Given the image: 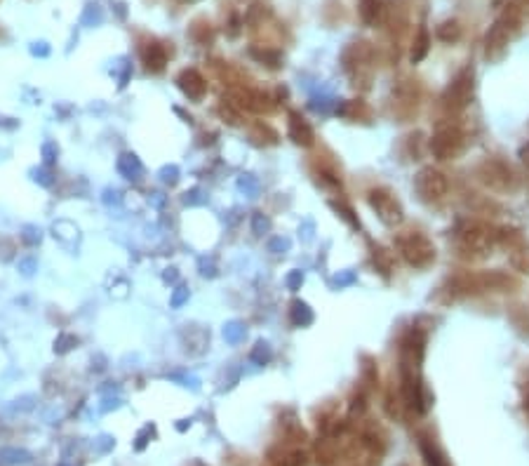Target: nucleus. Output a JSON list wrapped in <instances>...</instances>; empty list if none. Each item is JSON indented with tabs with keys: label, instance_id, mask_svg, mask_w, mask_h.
<instances>
[{
	"label": "nucleus",
	"instance_id": "22",
	"mask_svg": "<svg viewBox=\"0 0 529 466\" xmlns=\"http://www.w3.org/2000/svg\"><path fill=\"white\" fill-rule=\"evenodd\" d=\"M332 208L334 210H337V212L341 215V217H344V219L348 222V224H351V226L353 228H360V222H358V217H356V212H353V208H351V205H348V203H344V201H334L332 203Z\"/></svg>",
	"mask_w": 529,
	"mask_h": 466
},
{
	"label": "nucleus",
	"instance_id": "4",
	"mask_svg": "<svg viewBox=\"0 0 529 466\" xmlns=\"http://www.w3.org/2000/svg\"><path fill=\"white\" fill-rule=\"evenodd\" d=\"M367 203H370V208L374 210L377 217L386 224V226H397V224L404 219L400 201H397L393 191L386 189V186L372 189L370 194H367Z\"/></svg>",
	"mask_w": 529,
	"mask_h": 466
},
{
	"label": "nucleus",
	"instance_id": "1",
	"mask_svg": "<svg viewBox=\"0 0 529 466\" xmlns=\"http://www.w3.org/2000/svg\"><path fill=\"white\" fill-rule=\"evenodd\" d=\"M395 250L397 254L414 269H428V266L435 264V257H438V250H435L433 240L428 238L426 233L421 231H400L395 235Z\"/></svg>",
	"mask_w": 529,
	"mask_h": 466
},
{
	"label": "nucleus",
	"instance_id": "18",
	"mask_svg": "<svg viewBox=\"0 0 529 466\" xmlns=\"http://www.w3.org/2000/svg\"><path fill=\"white\" fill-rule=\"evenodd\" d=\"M292 323H294V325H301V327L313 323V313H310V309L303 302L292 304Z\"/></svg>",
	"mask_w": 529,
	"mask_h": 466
},
{
	"label": "nucleus",
	"instance_id": "2",
	"mask_svg": "<svg viewBox=\"0 0 529 466\" xmlns=\"http://www.w3.org/2000/svg\"><path fill=\"white\" fill-rule=\"evenodd\" d=\"M459 238V247L468 254H487L491 247L496 245V228H491L489 224L484 222H466L457 233Z\"/></svg>",
	"mask_w": 529,
	"mask_h": 466
},
{
	"label": "nucleus",
	"instance_id": "13",
	"mask_svg": "<svg viewBox=\"0 0 529 466\" xmlns=\"http://www.w3.org/2000/svg\"><path fill=\"white\" fill-rule=\"evenodd\" d=\"M144 64L148 71H163L165 64H167V52L163 45H158V42H151L146 49H144Z\"/></svg>",
	"mask_w": 529,
	"mask_h": 466
},
{
	"label": "nucleus",
	"instance_id": "3",
	"mask_svg": "<svg viewBox=\"0 0 529 466\" xmlns=\"http://www.w3.org/2000/svg\"><path fill=\"white\" fill-rule=\"evenodd\" d=\"M466 148V134L461 132L459 125H440L431 137V153L438 160H454L457 155H461Z\"/></svg>",
	"mask_w": 529,
	"mask_h": 466
},
{
	"label": "nucleus",
	"instance_id": "25",
	"mask_svg": "<svg viewBox=\"0 0 529 466\" xmlns=\"http://www.w3.org/2000/svg\"><path fill=\"white\" fill-rule=\"evenodd\" d=\"M42 158H45L47 165L54 163V158H57V146H54L52 141H47V144L42 146Z\"/></svg>",
	"mask_w": 529,
	"mask_h": 466
},
{
	"label": "nucleus",
	"instance_id": "17",
	"mask_svg": "<svg viewBox=\"0 0 529 466\" xmlns=\"http://www.w3.org/2000/svg\"><path fill=\"white\" fill-rule=\"evenodd\" d=\"M428 45H431V36H428L426 29H421L419 36H416V40H414V47H412V61L414 64L416 61H421L428 54Z\"/></svg>",
	"mask_w": 529,
	"mask_h": 466
},
{
	"label": "nucleus",
	"instance_id": "20",
	"mask_svg": "<svg viewBox=\"0 0 529 466\" xmlns=\"http://www.w3.org/2000/svg\"><path fill=\"white\" fill-rule=\"evenodd\" d=\"M510 320H513L515 330H518L520 334H527L529 337V313L522 306H515L513 311H510Z\"/></svg>",
	"mask_w": 529,
	"mask_h": 466
},
{
	"label": "nucleus",
	"instance_id": "16",
	"mask_svg": "<svg viewBox=\"0 0 529 466\" xmlns=\"http://www.w3.org/2000/svg\"><path fill=\"white\" fill-rule=\"evenodd\" d=\"M510 264H513L515 271L529 273V245H518L515 250H510Z\"/></svg>",
	"mask_w": 529,
	"mask_h": 466
},
{
	"label": "nucleus",
	"instance_id": "6",
	"mask_svg": "<svg viewBox=\"0 0 529 466\" xmlns=\"http://www.w3.org/2000/svg\"><path fill=\"white\" fill-rule=\"evenodd\" d=\"M471 99H473V71L471 68H464V71H459L457 78L445 88L440 102H443V107L447 111L457 114V111H464L466 107H468Z\"/></svg>",
	"mask_w": 529,
	"mask_h": 466
},
{
	"label": "nucleus",
	"instance_id": "9",
	"mask_svg": "<svg viewBox=\"0 0 529 466\" xmlns=\"http://www.w3.org/2000/svg\"><path fill=\"white\" fill-rule=\"evenodd\" d=\"M290 121H287V134L290 139L294 141L297 146H313L315 144V132L313 127H310V123L303 118L301 114H297V111H290Z\"/></svg>",
	"mask_w": 529,
	"mask_h": 466
},
{
	"label": "nucleus",
	"instance_id": "31",
	"mask_svg": "<svg viewBox=\"0 0 529 466\" xmlns=\"http://www.w3.org/2000/svg\"><path fill=\"white\" fill-rule=\"evenodd\" d=\"M520 158L525 160V163L529 165V144H527V146H525V148H522V151H520Z\"/></svg>",
	"mask_w": 529,
	"mask_h": 466
},
{
	"label": "nucleus",
	"instance_id": "30",
	"mask_svg": "<svg viewBox=\"0 0 529 466\" xmlns=\"http://www.w3.org/2000/svg\"><path fill=\"white\" fill-rule=\"evenodd\" d=\"M261 226H264V228H269V222H266L264 219V217H261V215H257V217H254V231H261Z\"/></svg>",
	"mask_w": 529,
	"mask_h": 466
},
{
	"label": "nucleus",
	"instance_id": "23",
	"mask_svg": "<svg viewBox=\"0 0 529 466\" xmlns=\"http://www.w3.org/2000/svg\"><path fill=\"white\" fill-rule=\"evenodd\" d=\"M269 358H271V349H269V344H264V341H259L257 349L252 351V360H254V363H259V365H264Z\"/></svg>",
	"mask_w": 529,
	"mask_h": 466
},
{
	"label": "nucleus",
	"instance_id": "8",
	"mask_svg": "<svg viewBox=\"0 0 529 466\" xmlns=\"http://www.w3.org/2000/svg\"><path fill=\"white\" fill-rule=\"evenodd\" d=\"M393 107L397 118H409L416 111V107H419V88L412 80H404V83L393 88Z\"/></svg>",
	"mask_w": 529,
	"mask_h": 466
},
{
	"label": "nucleus",
	"instance_id": "14",
	"mask_svg": "<svg viewBox=\"0 0 529 466\" xmlns=\"http://www.w3.org/2000/svg\"><path fill=\"white\" fill-rule=\"evenodd\" d=\"M118 170H120V175L127 179H139V175L144 172V167H141L136 155L125 153V155H120V160H118Z\"/></svg>",
	"mask_w": 529,
	"mask_h": 466
},
{
	"label": "nucleus",
	"instance_id": "19",
	"mask_svg": "<svg viewBox=\"0 0 529 466\" xmlns=\"http://www.w3.org/2000/svg\"><path fill=\"white\" fill-rule=\"evenodd\" d=\"M379 10H381V0H363L360 3V17H363L365 24H374Z\"/></svg>",
	"mask_w": 529,
	"mask_h": 466
},
{
	"label": "nucleus",
	"instance_id": "28",
	"mask_svg": "<svg viewBox=\"0 0 529 466\" xmlns=\"http://www.w3.org/2000/svg\"><path fill=\"white\" fill-rule=\"evenodd\" d=\"M68 344H76V339L68 337V334H64V337H61V339L57 341V351H59V353L68 351V349H71V346H68Z\"/></svg>",
	"mask_w": 529,
	"mask_h": 466
},
{
	"label": "nucleus",
	"instance_id": "27",
	"mask_svg": "<svg viewBox=\"0 0 529 466\" xmlns=\"http://www.w3.org/2000/svg\"><path fill=\"white\" fill-rule=\"evenodd\" d=\"M22 238L26 240L29 245H33V243H38V240H40V231H35L33 226H29V228H26V233H24Z\"/></svg>",
	"mask_w": 529,
	"mask_h": 466
},
{
	"label": "nucleus",
	"instance_id": "21",
	"mask_svg": "<svg viewBox=\"0 0 529 466\" xmlns=\"http://www.w3.org/2000/svg\"><path fill=\"white\" fill-rule=\"evenodd\" d=\"M435 33H438V38H440V40H447V42H450V40H457V38H459V33H461V29H459V24H457V22H445V24H440Z\"/></svg>",
	"mask_w": 529,
	"mask_h": 466
},
{
	"label": "nucleus",
	"instance_id": "29",
	"mask_svg": "<svg viewBox=\"0 0 529 466\" xmlns=\"http://www.w3.org/2000/svg\"><path fill=\"white\" fill-rule=\"evenodd\" d=\"M299 283H303V276H301V271H294V273H292V276L287 278V285H290L292 290H294Z\"/></svg>",
	"mask_w": 529,
	"mask_h": 466
},
{
	"label": "nucleus",
	"instance_id": "11",
	"mask_svg": "<svg viewBox=\"0 0 529 466\" xmlns=\"http://www.w3.org/2000/svg\"><path fill=\"white\" fill-rule=\"evenodd\" d=\"M337 114L351 123H370L372 121V109H370V104L363 102V99H348V102H344L337 109Z\"/></svg>",
	"mask_w": 529,
	"mask_h": 466
},
{
	"label": "nucleus",
	"instance_id": "15",
	"mask_svg": "<svg viewBox=\"0 0 529 466\" xmlns=\"http://www.w3.org/2000/svg\"><path fill=\"white\" fill-rule=\"evenodd\" d=\"M372 259H374L377 271L388 278L390 271H393V257H390V252L384 250L381 245H377V247H372Z\"/></svg>",
	"mask_w": 529,
	"mask_h": 466
},
{
	"label": "nucleus",
	"instance_id": "26",
	"mask_svg": "<svg viewBox=\"0 0 529 466\" xmlns=\"http://www.w3.org/2000/svg\"><path fill=\"white\" fill-rule=\"evenodd\" d=\"M186 297H189V290L177 288V292H174V297H172V306H182V304L186 302Z\"/></svg>",
	"mask_w": 529,
	"mask_h": 466
},
{
	"label": "nucleus",
	"instance_id": "12",
	"mask_svg": "<svg viewBox=\"0 0 529 466\" xmlns=\"http://www.w3.org/2000/svg\"><path fill=\"white\" fill-rule=\"evenodd\" d=\"M508 42V26H503V24H494V29L487 33V57L489 59H496L499 54L503 52V47H506Z\"/></svg>",
	"mask_w": 529,
	"mask_h": 466
},
{
	"label": "nucleus",
	"instance_id": "7",
	"mask_svg": "<svg viewBox=\"0 0 529 466\" xmlns=\"http://www.w3.org/2000/svg\"><path fill=\"white\" fill-rule=\"evenodd\" d=\"M414 191L419 194L421 201L433 203V201H443L450 191V182L443 172L433 170V167H423L419 175L414 177Z\"/></svg>",
	"mask_w": 529,
	"mask_h": 466
},
{
	"label": "nucleus",
	"instance_id": "24",
	"mask_svg": "<svg viewBox=\"0 0 529 466\" xmlns=\"http://www.w3.org/2000/svg\"><path fill=\"white\" fill-rule=\"evenodd\" d=\"M242 334H245V330L238 325V323H233V325H228L226 330H223V337L226 339H231V341H235V339H240Z\"/></svg>",
	"mask_w": 529,
	"mask_h": 466
},
{
	"label": "nucleus",
	"instance_id": "5",
	"mask_svg": "<svg viewBox=\"0 0 529 466\" xmlns=\"http://www.w3.org/2000/svg\"><path fill=\"white\" fill-rule=\"evenodd\" d=\"M477 179L491 191H510L515 186V172L506 160L487 158L477 165Z\"/></svg>",
	"mask_w": 529,
	"mask_h": 466
},
{
	"label": "nucleus",
	"instance_id": "10",
	"mask_svg": "<svg viewBox=\"0 0 529 466\" xmlns=\"http://www.w3.org/2000/svg\"><path fill=\"white\" fill-rule=\"evenodd\" d=\"M177 83L184 95L193 99V102H200V99L205 97V92H207V83H205V78L196 71V68H186V71L179 73Z\"/></svg>",
	"mask_w": 529,
	"mask_h": 466
}]
</instances>
